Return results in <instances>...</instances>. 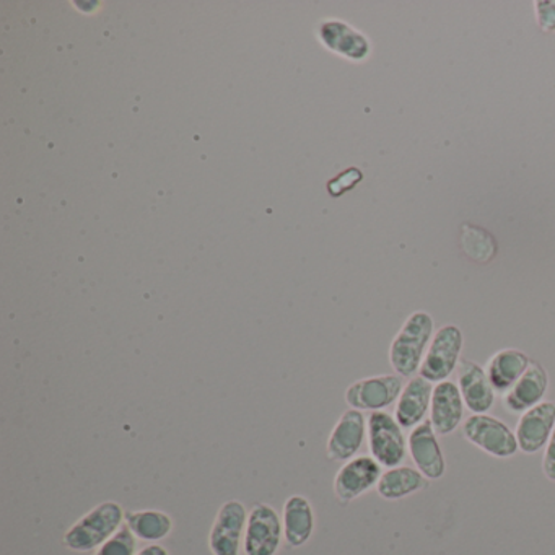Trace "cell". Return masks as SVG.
<instances>
[{"label":"cell","instance_id":"16","mask_svg":"<svg viewBox=\"0 0 555 555\" xmlns=\"http://www.w3.org/2000/svg\"><path fill=\"white\" fill-rule=\"evenodd\" d=\"M548 376L544 366L538 362H531L525 375L513 386L512 391L506 392L505 408L512 414L526 412L541 404L542 398L547 392Z\"/></svg>","mask_w":555,"mask_h":555},{"label":"cell","instance_id":"12","mask_svg":"<svg viewBox=\"0 0 555 555\" xmlns=\"http://www.w3.org/2000/svg\"><path fill=\"white\" fill-rule=\"evenodd\" d=\"M554 428V402H541L535 408L529 409L521 415L516 427L515 437L519 450L526 454L538 453L551 440Z\"/></svg>","mask_w":555,"mask_h":555},{"label":"cell","instance_id":"6","mask_svg":"<svg viewBox=\"0 0 555 555\" xmlns=\"http://www.w3.org/2000/svg\"><path fill=\"white\" fill-rule=\"evenodd\" d=\"M463 343V333L460 327L454 324L440 327L425 353L424 363L421 366L422 378L430 383L444 382L460 365Z\"/></svg>","mask_w":555,"mask_h":555},{"label":"cell","instance_id":"13","mask_svg":"<svg viewBox=\"0 0 555 555\" xmlns=\"http://www.w3.org/2000/svg\"><path fill=\"white\" fill-rule=\"evenodd\" d=\"M457 382L464 404L473 414H486L495 401V391L482 366L470 360H461L457 365Z\"/></svg>","mask_w":555,"mask_h":555},{"label":"cell","instance_id":"22","mask_svg":"<svg viewBox=\"0 0 555 555\" xmlns=\"http://www.w3.org/2000/svg\"><path fill=\"white\" fill-rule=\"evenodd\" d=\"M461 249L470 261L486 264L495 258L496 242L492 233L487 232L482 227L464 223L461 229Z\"/></svg>","mask_w":555,"mask_h":555},{"label":"cell","instance_id":"17","mask_svg":"<svg viewBox=\"0 0 555 555\" xmlns=\"http://www.w3.org/2000/svg\"><path fill=\"white\" fill-rule=\"evenodd\" d=\"M431 396L434 386L422 376H415L405 385L396 408V421L401 428L417 427L425 421L431 405Z\"/></svg>","mask_w":555,"mask_h":555},{"label":"cell","instance_id":"8","mask_svg":"<svg viewBox=\"0 0 555 555\" xmlns=\"http://www.w3.org/2000/svg\"><path fill=\"white\" fill-rule=\"evenodd\" d=\"M467 441L493 457H512L519 450L515 434L492 415L473 414L463 425Z\"/></svg>","mask_w":555,"mask_h":555},{"label":"cell","instance_id":"14","mask_svg":"<svg viewBox=\"0 0 555 555\" xmlns=\"http://www.w3.org/2000/svg\"><path fill=\"white\" fill-rule=\"evenodd\" d=\"M412 460L427 479H440L444 474V460L431 421H424L409 437Z\"/></svg>","mask_w":555,"mask_h":555},{"label":"cell","instance_id":"15","mask_svg":"<svg viewBox=\"0 0 555 555\" xmlns=\"http://www.w3.org/2000/svg\"><path fill=\"white\" fill-rule=\"evenodd\" d=\"M430 421L435 434H453L463 421V396L460 386L453 382L438 383L434 388L430 405Z\"/></svg>","mask_w":555,"mask_h":555},{"label":"cell","instance_id":"21","mask_svg":"<svg viewBox=\"0 0 555 555\" xmlns=\"http://www.w3.org/2000/svg\"><path fill=\"white\" fill-rule=\"evenodd\" d=\"M125 522L141 541L157 544L173 531V519L160 509H138L126 512Z\"/></svg>","mask_w":555,"mask_h":555},{"label":"cell","instance_id":"27","mask_svg":"<svg viewBox=\"0 0 555 555\" xmlns=\"http://www.w3.org/2000/svg\"><path fill=\"white\" fill-rule=\"evenodd\" d=\"M135 555H170L167 547L160 544H149L144 548L138 552Z\"/></svg>","mask_w":555,"mask_h":555},{"label":"cell","instance_id":"23","mask_svg":"<svg viewBox=\"0 0 555 555\" xmlns=\"http://www.w3.org/2000/svg\"><path fill=\"white\" fill-rule=\"evenodd\" d=\"M138 552V538L125 522L115 535L96 548L95 555H135Z\"/></svg>","mask_w":555,"mask_h":555},{"label":"cell","instance_id":"26","mask_svg":"<svg viewBox=\"0 0 555 555\" xmlns=\"http://www.w3.org/2000/svg\"><path fill=\"white\" fill-rule=\"evenodd\" d=\"M542 470L545 477L552 482H555V428L552 431L551 440H548L547 448H545L544 460H542Z\"/></svg>","mask_w":555,"mask_h":555},{"label":"cell","instance_id":"5","mask_svg":"<svg viewBox=\"0 0 555 555\" xmlns=\"http://www.w3.org/2000/svg\"><path fill=\"white\" fill-rule=\"evenodd\" d=\"M248 512L240 500L222 503L209 532V548L212 555H242Z\"/></svg>","mask_w":555,"mask_h":555},{"label":"cell","instance_id":"11","mask_svg":"<svg viewBox=\"0 0 555 555\" xmlns=\"http://www.w3.org/2000/svg\"><path fill=\"white\" fill-rule=\"evenodd\" d=\"M366 422L362 411L347 409L334 425L326 443V454L331 461H349L359 453L365 440Z\"/></svg>","mask_w":555,"mask_h":555},{"label":"cell","instance_id":"2","mask_svg":"<svg viewBox=\"0 0 555 555\" xmlns=\"http://www.w3.org/2000/svg\"><path fill=\"white\" fill-rule=\"evenodd\" d=\"M434 336V320L425 311H415L402 324L401 331L389 347V363L395 372L411 378L421 372L425 350Z\"/></svg>","mask_w":555,"mask_h":555},{"label":"cell","instance_id":"10","mask_svg":"<svg viewBox=\"0 0 555 555\" xmlns=\"http://www.w3.org/2000/svg\"><path fill=\"white\" fill-rule=\"evenodd\" d=\"M382 464L372 456L352 457L334 477V493L344 505L359 499L378 483Z\"/></svg>","mask_w":555,"mask_h":555},{"label":"cell","instance_id":"25","mask_svg":"<svg viewBox=\"0 0 555 555\" xmlns=\"http://www.w3.org/2000/svg\"><path fill=\"white\" fill-rule=\"evenodd\" d=\"M362 180V171L357 170V168H349V170L344 171V173H340L339 177H336L333 181H330L327 188H330V193L333 194V196H340V194L352 190V188L356 186V184H359Z\"/></svg>","mask_w":555,"mask_h":555},{"label":"cell","instance_id":"7","mask_svg":"<svg viewBox=\"0 0 555 555\" xmlns=\"http://www.w3.org/2000/svg\"><path fill=\"white\" fill-rule=\"evenodd\" d=\"M366 428L373 460L389 469L398 467L405 457V438L398 421L386 412H372L366 421Z\"/></svg>","mask_w":555,"mask_h":555},{"label":"cell","instance_id":"24","mask_svg":"<svg viewBox=\"0 0 555 555\" xmlns=\"http://www.w3.org/2000/svg\"><path fill=\"white\" fill-rule=\"evenodd\" d=\"M534 12L538 27L541 28L544 34H554L555 0H535Z\"/></svg>","mask_w":555,"mask_h":555},{"label":"cell","instance_id":"20","mask_svg":"<svg viewBox=\"0 0 555 555\" xmlns=\"http://www.w3.org/2000/svg\"><path fill=\"white\" fill-rule=\"evenodd\" d=\"M427 487V477L421 470L412 467H392L379 477L376 492L382 499L399 500Z\"/></svg>","mask_w":555,"mask_h":555},{"label":"cell","instance_id":"1","mask_svg":"<svg viewBox=\"0 0 555 555\" xmlns=\"http://www.w3.org/2000/svg\"><path fill=\"white\" fill-rule=\"evenodd\" d=\"M125 516L126 512L118 502L106 500L67 529L64 545L74 552L96 551L121 529Z\"/></svg>","mask_w":555,"mask_h":555},{"label":"cell","instance_id":"18","mask_svg":"<svg viewBox=\"0 0 555 555\" xmlns=\"http://www.w3.org/2000/svg\"><path fill=\"white\" fill-rule=\"evenodd\" d=\"M284 539L291 547L297 548L307 544L314 532V509L310 500L305 495H292L285 500L284 513Z\"/></svg>","mask_w":555,"mask_h":555},{"label":"cell","instance_id":"9","mask_svg":"<svg viewBox=\"0 0 555 555\" xmlns=\"http://www.w3.org/2000/svg\"><path fill=\"white\" fill-rule=\"evenodd\" d=\"M402 379L396 375L370 376L352 383L346 391V402L357 411L378 412L401 396Z\"/></svg>","mask_w":555,"mask_h":555},{"label":"cell","instance_id":"3","mask_svg":"<svg viewBox=\"0 0 555 555\" xmlns=\"http://www.w3.org/2000/svg\"><path fill=\"white\" fill-rule=\"evenodd\" d=\"M317 38L324 50L350 63H366L373 54L370 38L340 18L321 21L318 24Z\"/></svg>","mask_w":555,"mask_h":555},{"label":"cell","instance_id":"19","mask_svg":"<svg viewBox=\"0 0 555 555\" xmlns=\"http://www.w3.org/2000/svg\"><path fill=\"white\" fill-rule=\"evenodd\" d=\"M531 360L521 350L503 349L496 352L487 365V376L493 391L502 395L512 391L513 386L525 375Z\"/></svg>","mask_w":555,"mask_h":555},{"label":"cell","instance_id":"4","mask_svg":"<svg viewBox=\"0 0 555 555\" xmlns=\"http://www.w3.org/2000/svg\"><path fill=\"white\" fill-rule=\"evenodd\" d=\"M284 525L274 506L256 503L248 513L243 552L245 555H278Z\"/></svg>","mask_w":555,"mask_h":555}]
</instances>
